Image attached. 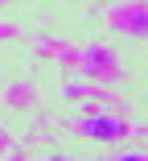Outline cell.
<instances>
[{
    "label": "cell",
    "instance_id": "obj_2",
    "mask_svg": "<svg viewBox=\"0 0 148 161\" xmlns=\"http://www.w3.org/2000/svg\"><path fill=\"white\" fill-rule=\"evenodd\" d=\"M120 161H144V157H136V153H132V157H120Z\"/></svg>",
    "mask_w": 148,
    "mask_h": 161
},
{
    "label": "cell",
    "instance_id": "obj_1",
    "mask_svg": "<svg viewBox=\"0 0 148 161\" xmlns=\"http://www.w3.org/2000/svg\"><path fill=\"white\" fill-rule=\"evenodd\" d=\"M78 132L82 136H91V141H120L128 128L120 124V120H103V116H86L82 124H78Z\"/></svg>",
    "mask_w": 148,
    "mask_h": 161
}]
</instances>
